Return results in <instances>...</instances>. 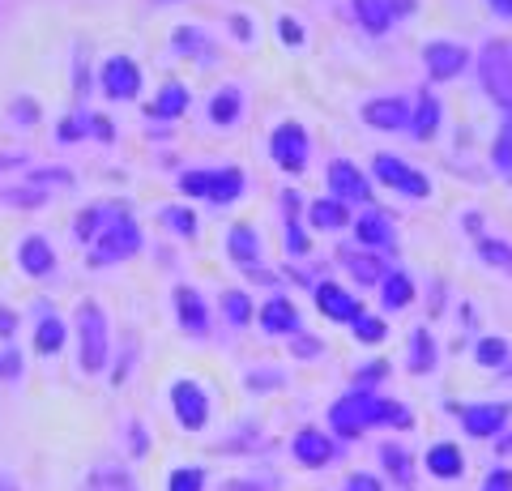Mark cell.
<instances>
[{"label": "cell", "mask_w": 512, "mask_h": 491, "mask_svg": "<svg viewBox=\"0 0 512 491\" xmlns=\"http://www.w3.org/2000/svg\"><path fill=\"white\" fill-rule=\"evenodd\" d=\"M491 163H495V171H504V176H512V112L504 116L500 133H495V150H491Z\"/></svg>", "instance_id": "cell-28"}, {"label": "cell", "mask_w": 512, "mask_h": 491, "mask_svg": "<svg viewBox=\"0 0 512 491\" xmlns=\"http://www.w3.org/2000/svg\"><path fill=\"white\" fill-rule=\"evenodd\" d=\"M222 316H227L231 325H248L252 321V299L244 291H227L222 295Z\"/></svg>", "instance_id": "cell-33"}, {"label": "cell", "mask_w": 512, "mask_h": 491, "mask_svg": "<svg viewBox=\"0 0 512 491\" xmlns=\"http://www.w3.org/2000/svg\"><path fill=\"white\" fill-rule=\"evenodd\" d=\"M0 376H5V380H18V376H22V359H18V351H9L5 359H0Z\"/></svg>", "instance_id": "cell-43"}, {"label": "cell", "mask_w": 512, "mask_h": 491, "mask_svg": "<svg viewBox=\"0 0 512 491\" xmlns=\"http://www.w3.org/2000/svg\"><path fill=\"white\" fill-rule=\"evenodd\" d=\"M478 77H483V90L495 103L512 112V43L508 39H491L478 56Z\"/></svg>", "instance_id": "cell-2"}, {"label": "cell", "mask_w": 512, "mask_h": 491, "mask_svg": "<svg viewBox=\"0 0 512 491\" xmlns=\"http://www.w3.org/2000/svg\"><path fill=\"white\" fill-rule=\"evenodd\" d=\"M380 282H384V287H380L384 308H406L410 299H414V287H410V278H406V274H384Z\"/></svg>", "instance_id": "cell-26"}, {"label": "cell", "mask_w": 512, "mask_h": 491, "mask_svg": "<svg viewBox=\"0 0 512 491\" xmlns=\"http://www.w3.org/2000/svg\"><path fill=\"white\" fill-rule=\"evenodd\" d=\"M436 368V342H431L427 329H414V359H410V372H431Z\"/></svg>", "instance_id": "cell-30"}, {"label": "cell", "mask_w": 512, "mask_h": 491, "mask_svg": "<svg viewBox=\"0 0 512 491\" xmlns=\"http://www.w3.org/2000/svg\"><path fill=\"white\" fill-rule=\"evenodd\" d=\"M210 120H214V124H235V120H239V90H235V86H227V90L214 94Z\"/></svg>", "instance_id": "cell-29"}, {"label": "cell", "mask_w": 512, "mask_h": 491, "mask_svg": "<svg viewBox=\"0 0 512 491\" xmlns=\"http://www.w3.org/2000/svg\"><path fill=\"white\" fill-rule=\"evenodd\" d=\"M184 197H210L214 205H231L239 193H244V171L239 167H222V171H184L180 176Z\"/></svg>", "instance_id": "cell-3"}, {"label": "cell", "mask_w": 512, "mask_h": 491, "mask_svg": "<svg viewBox=\"0 0 512 491\" xmlns=\"http://www.w3.org/2000/svg\"><path fill=\"white\" fill-rule=\"evenodd\" d=\"M355 13H359V22L372 30V35H384V30H389V22H393V13H389V5H384V0H355Z\"/></svg>", "instance_id": "cell-25"}, {"label": "cell", "mask_w": 512, "mask_h": 491, "mask_svg": "<svg viewBox=\"0 0 512 491\" xmlns=\"http://www.w3.org/2000/svg\"><path fill=\"white\" fill-rule=\"evenodd\" d=\"M295 351H299L303 359H312V355H320V346H316L312 338H295Z\"/></svg>", "instance_id": "cell-49"}, {"label": "cell", "mask_w": 512, "mask_h": 491, "mask_svg": "<svg viewBox=\"0 0 512 491\" xmlns=\"http://www.w3.org/2000/svg\"><path fill=\"white\" fill-rule=\"evenodd\" d=\"M227 252H231L239 265H256V261H261V235L239 223V227H231V235H227Z\"/></svg>", "instance_id": "cell-21"}, {"label": "cell", "mask_w": 512, "mask_h": 491, "mask_svg": "<svg viewBox=\"0 0 512 491\" xmlns=\"http://www.w3.org/2000/svg\"><path fill=\"white\" fill-rule=\"evenodd\" d=\"M483 491H512V474H508V470H491L487 483H483Z\"/></svg>", "instance_id": "cell-42"}, {"label": "cell", "mask_w": 512, "mask_h": 491, "mask_svg": "<svg viewBox=\"0 0 512 491\" xmlns=\"http://www.w3.org/2000/svg\"><path fill=\"white\" fill-rule=\"evenodd\" d=\"M380 376H384V363H372L367 372H359V376H355V389H372Z\"/></svg>", "instance_id": "cell-45"}, {"label": "cell", "mask_w": 512, "mask_h": 491, "mask_svg": "<svg viewBox=\"0 0 512 491\" xmlns=\"http://www.w3.org/2000/svg\"><path fill=\"white\" fill-rule=\"evenodd\" d=\"M363 120L372 129H384V133H397V129H410V112L402 99H372L363 107Z\"/></svg>", "instance_id": "cell-15"}, {"label": "cell", "mask_w": 512, "mask_h": 491, "mask_svg": "<svg viewBox=\"0 0 512 491\" xmlns=\"http://www.w3.org/2000/svg\"><path fill=\"white\" fill-rule=\"evenodd\" d=\"M427 470L440 474V479H457L466 470V457H461L457 445H436V449H427Z\"/></svg>", "instance_id": "cell-22"}, {"label": "cell", "mask_w": 512, "mask_h": 491, "mask_svg": "<svg viewBox=\"0 0 512 491\" xmlns=\"http://www.w3.org/2000/svg\"><path fill=\"white\" fill-rule=\"evenodd\" d=\"M269 154H274V163L282 171L299 176V171L308 167V133H303V124H295V120L278 124L274 137H269Z\"/></svg>", "instance_id": "cell-6"}, {"label": "cell", "mask_w": 512, "mask_h": 491, "mask_svg": "<svg viewBox=\"0 0 512 491\" xmlns=\"http://www.w3.org/2000/svg\"><path fill=\"white\" fill-rule=\"evenodd\" d=\"M235 35H239V39H248V35H252V26H248L244 18H235Z\"/></svg>", "instance_id": "cell-52"}, {"label": "cell", "mask_w": 512, "mask_h": 491, "mask_svg": "<svg viewBox=\"0 0 512 491\" xmlns=\"http://www.w3.org/2000/svg\"><path fill=\"white\" fill-rule=\"evenodd\" d=\"M316 308L329 316V321H342V325H355L359 316H363V304L350 291L342 287H333V282H320L316 287Z\"/></svg>", "instance_id": "cell-11"}, {"label": "cell", "mask_w": 512, "mask_h": 491, "mask_svg": "<svg viewBox=\"0 0 512 491\" xmlns=\"http://www.w3.org/2000/svg\"><path fill=\"white\" fill-rule=\"evenodd\" d=\"M18 265L26 269L30 278H43V274H52L56 252H52V244H47L43 235H26L22 248H18Z\"/></svg>", "instance_id": "cell-17"}, {"label": "cell", "mask_w": 512, "mask_h": 491, "mask_svg": "<svg viewBox=\"0 0 512 491\" xmlns=\"http://www.w3.org/2000/svg\"><path fill=\"white\" fill-rule=\"evenodd\" d=\"M175 312H180V325L188 329L192 338H205L210 334V316H205L201 295L192 287H175Z\"/></svg>", "instance_id": "cell-16"}, {"label": "cell", "mask_w": 512, "mask_h": 491, "mask_svg": "<svg viewBox=\"0 0 512 491\" xmlns=\"http://www.w3.org/2000/svg\"><path fill=\"white\" fill-rule=\"evenodd\" d=\"M295 457L303 466H329L333 457H338V449H333V440L320 432V427H303V432L295 436Z\"/></svg>", "instance_id": "cell-14"}, {"label": "cell", "mask_w": 512, "mask_h": 491, "mask_svg": "<svg viewBox=\"0 0 512 491\" xmlns=\"http://www.w3.org/2000/svg\"><path fill=\"white\" fill-rule=\"evenodd\" d=\"M278 35H282L286 43H303V30H299V22H291V18L278 22Z\"/></svg>", "instance_id": "cell-46"}, {"label": "cell", "mask_w": 512, "mask_h": 491, "mask_svg": "<svg viewBox=\"0 0 512 491\" xmlns=\"http://www.w3.org/2000/svg\"><path fill=\"white\" fill-rule=\"evenodd\" d=\"M312 227H320V231H338V227H346L350 223V214H346V205L338 201V197H333V201H325V197H320V201H312Z\"/></svg>", "instance_id": "cell-23"}, {"label": "cell", "mask_w": 512, "mask_h": 491, "mask_svg": "<svg viewBox=\"0 0 512 491\" xmlns=\"http://www.w3.org/2000/svg\"><path fill=\"white\" fill-rule=\"evenodd\" d=\"M487 5H491L495 13H500V18H508V22H512V0H487Z\"/></svg>", "instance_id": "cell-50"}, {"label": "cell", "mask_w": 512, "mask_h": 491, "mask_svg": "<svg viewBox=\"0 0 512 491\" xmlns=\"http://www.w3.org/2000/svg\"><path fill=\"white\" fill-rule=\"evenodd\" d=\"M295 193H286L282 197V205H286V248H291V257H303L308 252V235L299 231V223H295Z\"/></svg>", "instance_id": "cell-31"}, {"label": "cell", "mask_w": 512, "mask_h": 491, "mask_svg": "<svg viewBox=\"0 0 512 491\" xmlns=\"http://www.w3.org/2000/svg\"><path fill=\"white\" fill-rule=\"evenodd\" d=\"M188 112V86L180 82H167L163 90H158V99L150 103V116L154 120H175V116H184Z\"/></svg>", "instance_id": "cell-19"}, {"label": "cell", "mask_w": 512, "mask_h": 491, "mask_svg": "<svg viewBox=\"0 0 512 491\" xmlns=\"http://www.w3.org/2000/svg\"><path fill=\"white\" fill-rule=\"evenodd\" d=\"M205 487V474L197 470V466H180L171 474V487L167 491H201Z\"/></svg>", "instance_id": "cell-38"}, {"label": "cell", "mask_w": 512, "mask_h": 491, "mask_svg": "<svg viewBox=\"0 0 512 491\" xmlns=\"http://www.w3.org/2000/svg\"><path fill=\"white\" fill-rule=\"evenodd\" d=\"M478 252H483V261H487V265H504V269H512V248H508V244H500V240H483V244H478Z\"/></svg>", "instance_id": "cell-39"}, {"label": "cell", "mask_w": 512, "mask_h": 491, "mask_svg": "<svg viewBox=\"0 0 512 491\" xmlns=\"http://www.w3.org/2000/svg\"><path fill=\"white\" fill-rule=\"evenodd\" d=\"M474 359L483 363V368H504L508 342H500V338H483V342H478V351H474Z\"/></svg>", "instance_id": "cell-34"}, {"label": "cell", "mask_w": 512, "mask_h": 491, "mask_svg": "<svg viewBox=\"0 0 512 491\" xmlns=\"http://www.w3.org/2000/svg\"><path fill=\"white\" fill-rule=\"evenodd\" d=\"M141 248V231H137V223L128 214H120V218H111V223L103 227V235L94 240V265H111V261H124V257H133V252Z\"/></svg>", "instance_id": "cell-5"}, {"label": "cell", "mask_w": 512, "mask_h": 491, "mask_svg": "<svg viewBox=\"0 0 512 491\" xmlns=\"http://www.w3.org/2000/svg\"><path fill=\"white\" fill-rule=\"evenodd\" d=\"M13 120H22V124H35L39 116H35V103H30V99H22L18 107H13Z\"/></svg>", "instance_id": "cell-47"}, {"label": "cell", "mask_w": 512, "mask_h": 491, "mask_svg": "<svg viewBox=\"0 0 512 491\" xmlns=\"http://www.w3.org/2000/svg\"><path fill=\"white\" fill-rule=\"evenodd\" d=\"M35 346H39V355H56L60 351V346H64V321H60V316H47V321L39 325Z\"/></svg>", "instance_id": "cell-32"}, {"label": "cell", "mask_w": 512, "mask_h": 491, "mask_svg": "<svg viewBox=\"0 0 512 491\" xmlns=\"http://www.w3.org/2000/svg\"><path fill=\"white\" fill-rule=\"evenodd\" d=\"M355 338L359 342H380L384 338V321H380V316H359V321H355Z\"/></svg>", "instance_id": "cell-40"}, {"label": "cell", "mask_w": 512, "mask_h": 491, "mask_svg": "<svg viewBox=\"0 0 512 491\" xmlns=\"http://www.w3.org/2000/svg\"><path fill=\"white\" fill-rule=\"evenodd\" d=\"M99 214L103 210H82V214H77V240H94V235H99Z\"/></svg>", "instance_id": "cell-41"}, {"label": "cell", "mask_w": 512, "mask_h": 491, "mask_svg": "<svg viewBox=\"0 0 512 491\" xmlns=\"http://www.w3.org/2000/svg\"><path fill=\"white\" fill-rule=\"evenodd\" d=\"M436 129H440V103H436V94H427V90H423L419 116L410 120V133L419 137V141H427V137H436Z\"/></svg>", "instance_id": "cell-24"}, {"label": "cell", "mask_w": 512, "mask_h": 491, "mask_svg": "<svg viewBox=\"0 0 512 491\" xmlns=\"http://www.w3.org/2000/svg\"><path fill=\"white\" fill-rule=\"evenodd\" d=\"M77 351H82V372L107 368V316L90 299L77 308Z\"/></svg>", "instance_id": "cell-4"}, {"label": "cell", "mask_w": 512, "mask_h": 491, "mask_svg": "<svg viewBox=\"0 0 512 491\" xmlns=\"http://www.w3.org/2000/svg\"><path fill=\"white\" fill-rule=\"evenodd\" d=\"M103 90H107V99H137L141 73H137L133 60H128V56H111L103 65Z\"/></svg>", "instance_id": "cell-12"}, {"label": "cell", "mask_w": 512, "mask_h": 491, "mask_svg": "<svg viewBox=\"0 0 512 491\" xmlns=\"http://www.w3.org/2000/svg\"><path fill=\"white\" fill-rule=\"evenodd\" d=\"M163 218H167V227H171V231L188 235V240H192V235H197V218H192V210H184V205H167Z\"/></svg>", "instance_id": "cell-37"}, {"label": "cell", "mask_w": 512, "mask_h": 491, "mask_svg": "<svg viewBox=\"0 0 512 491\" xmlns=\"http://www.w3.org/2000/svg\"><path fill=\"white\" fill-rule=\"evenodd\" d=\"M504 449H512V436H508V440H504Z\"/></svg>", "instance_id": "cell-53"}, {"label": "cell", "mask_w": 512, "mask_h": 491, "mask_svg": "<svg viewBox=\"0 0 512 491\" xmlns=\"http://www.w3.org/2000/svg\"><path fill=\"white\" fill-rule=\"evenodd\" d=\"M384 5H389V13H410L414 0H384Z\"/></svg>", "instance_id": "cell-51"}, {"label": "cell", "mask_w": 512, "mask_h": 491, "mask_svg": "<svg viewBox=\"0 0 512 491\" xmlns=\"http://www.w3.org/2000/svg\"><path fill=\"white\" fill-rule=\"evenodd\" d=\"M342 491H380V479H372V474H355V479H346Z\"/></svg>", "instance_id": "cell-44"}, {"label": "cell", "mask_w": 512, "mask_h": 491, "mask_svg": "<svg viewBox=\"0 0 512 491\" xmlns=\"http://www.w3.org/2000/svg\"><path fill=\"white\" fill-rule=\"evenodd\" d=\"M342 261H346L350 274H355V278L363 282V287H372V282H380V278H384V265H380L376 257H367V252H359V257H355V252H342Z\"/></svg>", "instance_id": "cell-27"}, {"label": "cell", "mask_w": 512, "mask_h": 491, "mask_svg": "<svg viewBox=\"0 0 512 491\" xmlns=\"http://www.w3.org/2000/svg\"><path fill=\"white\" fill-rule=\"evenodd\" d=\"M329 423L338 427L342 436H359L363 427H376V423L410 427L414 419H410V410L402 402H384V398H376L372 389H355V393H346V398L333 402Z\"/></svg>", "instance_id": "cell-1"}, {"label": "cell", "mask_w": 512, "mask_h": 491, "mask_svg": "<svg viewBox=\"0 0 512 491\" xmlns=\"http://www.w3.org/2000/svg\"><path fill=\"white\" fill-rule=\"evenodd\" d=\"M355 235H359V244L389 248V244H393V223H389V214H363V218H355Z\"/></svg>", "instance_id": "cell-20"}, {"label": "cell", "mask_w": 512, "mask_h": 491, "mask_svg": "<svg viewBox=\"0 0 512 491\" xmlns=\"http://www.w3.org/2000/svg\"><path fill=\"white\" fill-rule=\"evenodd\" d=\"M261 329L265 334H286V338H295L299 334V312L291 299H269V304L261 308Z\"/></svg>", "instance_id": "cell-18"}, {"label": "cell", "mask_w": 512, "mask_h": 491, "mask_svg": "<svg viewBox=\"0 0 512 491\" xmlns=\"http://www.w3.org/2000/svg\"><path fill=\"white\" fill-rule=\"evenodd\" d=\"M372 171H376L380 184H389V188H397V193H406V197H427L431 193L427 176H419L410 163H402V158H393V154H376Z\"/></svg>", "instance_id": "cell-7"}, {"label": "cell", "mask_w": 512, "mask_h": 491, "mask_svg": "<svg viewBox=\"0 0 512 491\" xmlns=\"http://www.w3.org/2000/svg\"><path fill=\"white\" fill-rule=\"evenodd\" d=\"M13 329H18V316H13L9 308H0V338H9Z\"/></svg>", "instance_id": "cell-48"}, {"label": "cell", "mask_w": 512, "mask_h": 491, "mask_svg": "<svg viewBox=\"0 0 512 491\" xmlns=\"http://www.w3.org/2000/svg\"><path fill=\"white\" fill-rule=\"evenodd\" d=\"M86 491H137V487H133V479H128L124 470H99Z\"/></svg>", "instance_id": "cell-36"}, {"label": "cell", "mask_w": 512, "mask_h": 491, "mask_svg": "<svg viewBox=\"0 0 512 491\" xmlns=\"http://www.w3.org/2000/svg\"><path fill=\"white\" fill-rule=\"evenodd\" d=\"M329 188H333V197L338 201H367V176L355 167V163H346V158H333L329 163Z\"/></svg>", "instance_id": "cell-13"}, {"label": "cell", "mask_w": 512, "mask_h": 491, "mask_svg": "<svg viewBox=\"0 0 512 491\" xmlns=\"http://www.w3.org/2000/svg\"><path fill=\"white\" fill-rule=\"evenodd\" d=\"M423 60H427L431 82H448V77H457L461 69H466L470 52H466V47H461V43H448V39H440V43H427V47H423Z\"/></svg>", "instance_id": "cell-10"}, {"label": "cell", "mask_w": 512, "mask_h": 491, "mask_svg": "<svg viewBox=\"0 0 512 491\" xmlns=\"http://www.w3.org/2000/svg\"><path fill=\"white\" fill-rule=\"evenodd\" d=\"M171 406H175V419L188 432H201L205 419H210V402H205L201 385H192V380H175L171 385Z\"/></svg>", "instance_id": "cell-9"}, {"label": "cell", "mask_w": 512, "mask_h": 491, "mask_svg": "<svg viewBox=\"0 0 512 491\" xmlns=\"http://www.w3.org/2000/svg\"><path fill=\"white\" fill-rule=\"evenodd\" d=\"M461 427L474 436V440H491L504 432L508 423V402H474V406H457Z\"/></svg>", "instance_id": "cell-8"}, {"label": "cell", "mask_w": 512, "mask_h": 491, "mask_svg": "<svg viewBox=\"0 0 512 491\" xmlns=\"http://www.w3.org/2000/svg\"><path fill=\"white\" fill-rule=\"evenodd\" d=\"M380 462H384V470H389L397 483H402V487H410V462H406V453H402V449L384 445V449H380Z\"/></svg>", "instance_id": "cell-35"}]
</instances>
